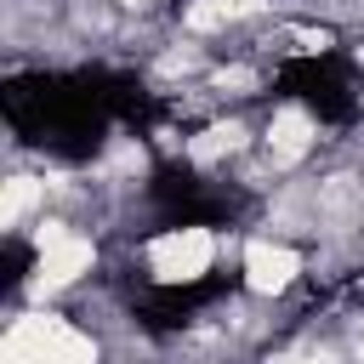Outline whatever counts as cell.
<instances>
[{"label": "cell", "mask_w": 364, "mask_h": 364, "mask_svg": "<svg viewBox=\"0 0 364 364\" xmlns=\"http://www.w3.org/2000/svg\"><path fill=\"white\" fill-rule=\"evenodd\" d=\"M6 125L46 148L51 159H91L114 125H159L165 102L125 68H34V74H11L0 91Z\"/></svg>", "instance_id": "6da1fadb"}, {"label": "cell", "mask_w": 364, "mask_h": 364, "mask_svg": "<svg viewBox=\"0 0 364 364\" xmlns=\"http://www.w3.org/2000/svg\"><path fill=\"white\" fill-rule=\"evenodd\" d=\"M273 91L301 102L318 125H353L358 119V68H353V51H341V46L284 57L273 68Z\"/></svg>", "instance_id": "7a4b0ae2"}, {"label": "cell", "mask_w": 364, "mask_h": 364, "mask_svg": "<svg viewBox=\"0 0 364 364\" xmlns=\"http://www.w3.org/2000/svg\"><path fill=\"white\" fill-rule=\"evenodd\" d=\"M148 205L165 228H228L245 199L210 176H199L188 159H159L148 171Z\"/></svg>", "instance_id": "3957f363"}, {"label": "cell", "mask_w": 364, "mask_h": 364, "mask_svg": "<svg viewBox=\"0 0 364 364\" xmlns=\"http://www.w3.org/2000/svg\"><path fill=\"white\" fill-rule=\"evenodd\" d=\"M228 290H239V273H228V267H216L205 279H182V284H154V290H142L131 301V318L142 330L165 336V330H182L188 318H199L205 307H216Z\"/></svg>", "instance_id": "277c9868"}, {"label": "cell", "mask_w": 364, "mask_h": 364, "mask_svg": "<svg viewBox=\"0 0 364 364\" xmlns=\"http://www.w3.org/2000/svg\"><path fill=\"white\" fill-rule=\"evenodd\" d=\"M28 267H34V245L28 239H0V296H11L23 279H28Z\"/></svg>", "instance_id": "5b68a950"}]
</instances>
